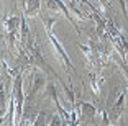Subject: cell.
Listing matches in <instances>:
<instances>
[{
    "label": "cell",
    "instance_id": "obj_11",
    "mask_svg": "<svg viewBox=\"0 0 128 126\" xmlns=\"http://www.w3.org/2000/svg\"><path fill=\"white\" fill-rule=\"evenodd\" d=\"M108 126H118V125H108Z\"/></svg>",
    "mask_w": 128,
    "mask_h": 126
},
{
    "label": "cell",
    "instance_id": "obj_5",
    "mask_svg": "<svg viewBox=\"0 0 128 126\" xmlns=\"http://www.w3.org/2000/svg\"><path fill=\"white\" fill-rule=\"evenodd\" d=\"M23 13L26 16H38L41 13V2L40 0H22Z\"/></svg>",
    "mask_w": 128,
    "mask_h": 126
},
{
    "label": "cell",
    "instance_id": "obj_12",
    "mask_svg": "<svg viewBox=\"0 0 128 126\" xmlns=\"http://www.w3.org/2000/svg\"><path fill=\"white\" fill-rule=\"evenodd\" d=\"M13 2H16V0H13Z\"/></svg>",
    "mask_w": 128,
    "mask_h": 126
},
{
    "label": "cell",
    "instance_id": "obj_6",
    "mask_svg": "<svg viewBox=\"0 0 128 126\" xmlns=\"http://www.w3.org/2000/svg\"><path fill=\"white\" fill-rule=\"evenodd\" d=\"M77 110H79V113H80V118L87 120V121H92V120L97 116V113H98V108L95 107L94 103H87V102L79 103Z\"/></svg>",
    "mask_w": 128,
    "mask_h": 126
},
{
    "label": "cell",
    "instance_id": "obj_8",
    "mask_svg": "<svg viewBox=\"0 0 128 126\" xmlns=\"http://www.w3.org/2000/svg\"><path fill=\"white\" fill-rule=\"evenodd\" d=\"M53 113H49V111H40V115L36 116V120H34L33 126H48L49 123H51V120H53Z\"/></svg>",
    "mask_w": 128,
    "mask_h": 126
},
{
    "label": "cell",
    "instance_id": "obj_1",
    "mask_svg": "<svg viewBox=\"0 0 128 126\" xmlns=\"http://www.w3.org/2000/svg\"><path fill=\"white\" fill-rule=\"evenodd\" d=\"M41 20H43V23H44L46 34H48V39H49V43H51V46H53V49H54V54H56L58 61H61V64H62V67L66 69L68 74H71V71L74 72V74H77V71H76V67L72 66V62H71V59H69V56H68V52H66V49H64V46L61 44V41L58 39V36L53 31V25L56 23V18H48L46 15H41Z\"/></svg>",
    "mask_w": 128,
    "mask_h": 126
},
{
    "label": "cell",
    "instance_id": "obj_13",
    "mask_svg": "<svg viewBox=\"0 0 128 126\" xmlns=\"http://www.w3.org/2000/svg\"><path fill=\"white\" fill-rule=\"evenodd\" d=\"M126 2H128V0H126Z\"/></svg>",
    "mask_w": 128,
    "mask_h": 126
},
{
    "label": "cell",
    "instance_id": "obj_7",
    "mask_svg": "<svg viewBox=\"0 0 128 126\" xmlns=\"http://www.w3.org/2000/svg\"><path fill=\"white\" fill-rule=\"evenodd\" d=\"M89 80H90V87L94 92L95 98H100V84H102V72L97 71H89Z\"/></svg>",
    "mask_w": 128,
    "mask_h": 126
},
{
    "label": "cell",
    "instance_id": "obj_2",
    "mask_svg": "<svg viewBox=\"0 0 128 126\" xmlns=\"http://www.w3.org/2000/svg\"><path fill=\"white\" fill-rule=\"evenodd\" d=\"M30 74L33 75V79H31L33 82H31L30 89H28V92H26V100L28 102H34V98L38 97V93L48 85L49 79H48V72L41 71L40 67H33V69L30 71Z\"/></svg>",
    "mask_w": 128,
    "mask_h": 126
},
{
    "label": "cell",
    "instance_id": "obj_3",
    "mask_svg": "<svg viewBox=\"0 0 128 126\" xmlns=\"http://www.w3.org/2000/svg\"><path fill=\"white\" fill-rule=\"evenodd\" d=\"M126 89H123L120 93H118V98L113 102V105L108 107V118L112 125H118L123 116V111H125V105H126Z\"/></svg>",
    "mask_w": 128,
    "mask_h": 126
},
{
    "label": "cell",
    "instance_id": "obj_4",
    "mask_svg": "<svg viewBox=\"0 0 128 126\" xmlns=\"http://www.w3.org/2000/svg\"><path fill=\"white\" fill-rule=\"evenodd\" d=\"M46 7L49 8V10H53V11H59V13H62L66 18H68V21H71L72 28L76 30V33L80 36V30H79V26H77V23L74 21V18H72V13L71 10H69L68 3L64 2V0H46Z\"/></svg>",
    "mask_w": 128,
    "mask_h": 126
},
{
    "label": "cell",
    "instance_id": "obj_9",
    "mask_svg": "<svg viewBox=\"0 0 128 126\" xmlns=\"http://www.w3.org/2000/svg\"><path fill=\"white\" fill-rule=\"evenodd\" d=\"M98 2H100V5H102V8H104V11H105V13H108V11L113 10L112 5L108 3V0H98Z\"/></svg>",
    "mask_w": 128,
    "mask_h": 126
},
{
    "label": "cell",
    "instance_id": "obj_10",
    "mask_svg": "<svg viewBox=\"0 0 128 126\" xmlns=\"http://www.w3.org/2000/svg\"><path fill=\"white\" fill-rule=\"evenodd\" d=\"M120 2V7H122V11H123V16L128 20V13H126V3H125V0H118Z\"/></svg>",
    "mask_w": 128,
    "mask_h": 126
}]
</instances>
